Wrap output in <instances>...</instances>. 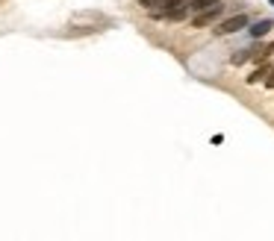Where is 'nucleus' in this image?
I'll return each instance as SVG.
<instances>
[{
	"instance_id": "nucleus-1",
	"label": "nucleus",
	"mask_w": 274,
	"mask_h": 241,
	"mask_svg": "<svg viewBox=\"0 0 274 241\" xmlns=\"http://www.w3.org/2000/svg\"><path fill=\"white\" fill-rule=\"evenodd\" d=\"M245 27H251V18H248L245 12H239V15H233V18L218 21V24H215V35H233V32H239V29H245Z\"/></svg>"
},
{
	"instance_id": "nucleus-2",
	"label": "nucleus",
	"mask_w": 274,
	"mask_h": 241,
	"mask_svg": "<svg viewBox=\"0 0 274 241\" xmlns=\"http://www.w3.org/2000/svg\"><path fill=\"white\" fill-rule=\"evenodd\" d=\"M221 15H224V6H215V9H210V12L195 15V18H192V27H210V24L221 21Z\"/></svg>"
},
{
	"instance_id": "nucleus-3",
	"label": "nucleus",
	"mask_w": 274,
	"mask_h": 241,
	"mask_svg": "<svg viewBox=\"0 0 274 241\" xmlns=\"http://www.w3.org/2000/svg\"><path fill=\"white\" fill-rule=\"evenodd\" d=\"M272 27H274L272 18H260V21H254V24H251V29H248V32H251V38H263Z\"/></svg>"
},
{
	"instance_id": "nucleus-4",
	"label": "nucleus",
	"mask_w": 274,
	"mask_h": 241,
	"mask_svg": "<svg viewBox=\"0 0 274 241\" xmlns=\"http://www.w3.org/2000/svg\"><path fill=\"white\" fill-rule=\"evenodd\" d=\"M215 6H221V0H192V3H189V12H192V15H201V12H210V9H215Z\"/></svg>"
},
{
	"instance_id": "nucleus-5",
	"label": "nucleus",
	"mask_w": 274,
	"mask_h": 241,
	"mask_svg": "<svg viewBox=\"0 0 274 241\" xmlns=\"http://www.w3.org/2000/svg\"><path fill=\"white\" fill-rule=\"evenodd\" d=\"M272 68H274V65H269V62H263V65H260V68H257V71H254L251 77H245V82H248V85H257L260 80L266 82V77L272 74Z\"/></svg>"
},
{
	"instance_id": "nucleus-6",
	"label": "nucleus",
	"mask_w": 274,
	"mask_h": 241,
	"mask_svg": "<svg viewBox=\"0 0 274 241\" xmlns=\"http://www.w3.org/2000/svg\"><path fill=\"white\" fill-rule=\"evenodd\" d=\"M189 15V6H180V9H171L168 15H165V21H183Z\"/></svg>"
},
{
	"instance_id": "nucleus-7",
	"label": "nucleus",
	"mask_w": 274,
	"mask_h": 241,
	"mask_svg": "<svg viewBox=\"0 0 274 241\" xmlns=\"http://www.w3.org/2000/svg\"><path fill=\"white\" fill-rule=\"evenodd\" d=\"M266 88H274V68H272V74L266 77Z\"/></svg>"
},
{
	"instance_id": "nucleus-8",
	"label": "nucleus",
	"mask_w": 274,
	"mask_h": 241,
	"mask_svg": "<svg viewBox=\"0 0 274 241\" xmlns=\"http://www.w3.org/2000/svg\"><path fill=\"white\" fill-rule=\"evenodd\" d=\"M269 3H272V6H274V0H269Z\"/></svg>"
}]
</instances>
